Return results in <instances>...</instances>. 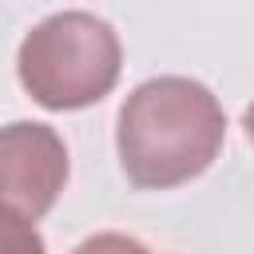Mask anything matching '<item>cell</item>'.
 I'll list each match as a JSON object with an SVG mask.
<instances>
[{
	"label": "cell",
	"mask_w": 254,
	"mask_h": 254,
	"mask_svg": "<svg viewBox=\"0 0 254 254\" xmlns=\"http://www.w3.org/2000/svg\"><path fill=\"white\" fill-rule=\"evenodd\" d=\"M20 83L52 111L103 99L119 79V36L91 12H56L20 44Z\"/></svg>",
	"instance_id": "obj_2"
},
{
	"label": "cell",
	"mask_w": 254,
	"mask_h": 254,
	"mask_svg": "<svg viewBox=\"0 0 254 254\" xmlns=\"http://www.w3.org/2000/svg\"><path fill=\"white\" fill-rule=\"evenodd\" d=\"M246 135H250V143H254V103L246 107Z\"/></svg>",
	"instance_id": "obj_6"
},
{
	"label": "cell",
	"mask_w": 254,
	"mask_h": 254,
	"mask_svg": "<svg viewBox=\"0 0 254 254\" xmlns=\"http://www.w3.org/2000/svg\"><path fill=\"white\" fill-rule=\"evenodd\" d=\"M71 254H151V250L139 238H127V234H91Z\"/></svg>",
	"instance_id": "obj_5"
},
{
	"label": "cell",
	"mask_w": 254,
	"mask_h": 254,
	"mask_svg": "<svg viewBox=\"0 0 254 254\" xmlns=\"http://www.w3.org/2000/svg\"><path fill=\"white\" fill-rule=\"evenodd\" d=\"M0 254H44V238L28 218L0 210Z\"/></svg>",
	"instance_id": "obj_4"
},
{
	"label": "cell",
	"mask_w": 254,
	"mask_h": 254,
	"mask_svg": "<svg viewBox=\"0 0 254 254\" xmlns=\"http://www.w3.org/2000/svg\"><path fill=\"white\" fill-rule=\"evenodd\" d=\"M226 135V115L210 87L159 75L139 83L119 107V163L127 179L143 190L179 187L202 175Z\"/></svg>",
	"instance_id": "obj_1"
},
{
	"label": "cell",
	"mask_w": 254,
	"mask_h": 254,
	"mask_svg": "<svg viewBox=\"0 0 254 254\" xmlns=\"http://www.w3.org/2000/svg\"><path fill=\"white\" fill-rule=\"evenodd\" d=\"M67 183V147L48 123L0 127V210L40 218Z\"/></svg>",
	"instance_id": "obj_3"
}]
</instances>
